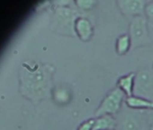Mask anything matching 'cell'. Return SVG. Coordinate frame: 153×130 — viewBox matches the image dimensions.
Masks as SVG:
<instances>
[{
	"mask_svg": "<svg viewBox=\"0 0 153 130\" xmlns=\"http://www.w3.org/2000/svg\"><path fill=\"white\" fill-rule=\"evenodd\" d=\"M116 130H149V111L127 108L115 116Z\"/></svg>",
	"mask_w": 153,
	"mask_h": 130,
	"instance_id": "1",
	"label": "cell"
},
{
	"mask_svg": "<svg viewBox=\"0 0 153 130\" xmlns=\"http://www.w3.org/2000/svg\"><path fill=\"white\" fill-rule=\"evenodd\" d=\"M79 16V12L70 6H59L54 14V30L61 34L76 36L74 25Z\"/></svg>",
	"mask_w": 153,
	"mask_h": 130,
	"instance_id": "2",
	"label": "cell"
},
{
	"mask_svg": "<svg viewBox=\"0 0 153 130\" xmlns=\"http://www.w3.org/2000/svg\"><path fill=\"white\" fill-rule=\"evenodd\" d=\"M129 35L131 41V49L144 46L151 43L152 39L149 31V22L144 16H139L131 19Z\"/></svg>",
	"mask_w": 153,
	"mask_h": 130,
	"instance_id": "3",
	"label": "cell"
},
{
	"mask_svg": "<svg viewBox=\"0 0 153 130\" xmlns=\"http://www.w3.org/2000/svg\"><path fill=\"white\" fill-rule=\"evenodd\" d=\"M124 93L119 89L114 88L111 90L101 101L100 105L95 112V117H100L103 115L116 116L122 110L123 101H125Z\"/></svg>",
	"mask_w": 153,
	"mask_h": 130,
	"instance_id": "4",
	"label": "cell"
},
{
	"mask_svg": "<svg viewBox=\"0 0 153 130\" xmlns=\"http://www.w3.org/2000/svg\"><path fill=\"white\" fill-rule=\"evenodd\" d=\"M134 93L136 96L153 100V70H142L136 73Z\"/></svg>",
	"mask_w": 153,
	"mask_h": 130,
	"instance_id": "5",
	"label": "cell"
},
{
	"mask_svg": "<svg viewBox=\"0 0 153 130\" xmlns=\"http://www.w3.org/2000/svg\"><path fill=\"white\" fill-rule=\"evenodd\" d=\"M146 3L144 0H118L116 2L122 14L130 19L139 16H144Z\"/></svg>",
	"mask_w": 153,
	"mask_h": 130,
	"instance_id": "6",
	"label": "cell"
},
{
	"mask_svg": "<svg viewBox=\"0 0 153 130\" xmlns=\"http://www.w3.org/2000/svg\"><path fill=\"white\" fill-rule=\"evenodd\" d=\"M74 31L76 36H78L82 42H89L94 35V27L92 23L85 16H79L74 25Z\"/></svg>",
	"mask_w": 153,
	"mask_h": 130,
	"instance_id": "7",
	"label": "cell"
},
{
	"mask_svg": "<svg viewBox=\"0 0 153 130\" xmlns=\"http://www.w3.org/2000/svg\"><path fill=\"white\" fill-rule=\"evenodd\" d=\"M51 94L55 103L60 106H64L70 103L73 99V92L71 88L65 84H61L53 88Z\"/></svg>",
	"mask_w": 153,
	"mask_h": 130,
	"instance_id": "8",
	"label": "cell"
},
{
	"mask_svg": "<svg viewBox=\"0 0 153 130\" xmlns=\"http://www.w3.org/2000/svg\"><path fill=\"white\" fill-rule=\"evenodd\" d=\"M125 104L127 108L135 110L143 111H153V100L139 97L136 95L127 97L125 99Z\"/></svg>",
	"mask_w": 153,
	"mask_h": 130,
	"instance_id": "9",
	"label": "cell"
},
{
	"mask_svg": "<svg viewBox=\"0 0 153 130\" xmlns=\"http://www.w3.org/2000/svg\"><path fill=\"white\" fill-rule=\"evenodd\" d=\"M135 72H130L126 75L120 77L117 81V88H119L124 95L127 97L133 96L134 94V86H135Z\"/></svg>",
	"mask_w": 153,
	"mask_h": 130,
	"instance_id": "10",
	"label": "cell"
},
{
	"mask_svg": "<svg viewBox=\"0 0 153 130\" xmlns=\"http://www.w3.org/2000/svg\"><path fill=\"white\" fill-rule=\"evenodd\" d=\"M117 128V119L115 116L103 115L95 117L93 130H115Z\"/></svg>",
	"mask_w": 153,
	"mask_h": 130,
	"instance_id": "11",
	"label": "cell"
},
{
	"mask_svg": "<svg viewBox=\"0 0 153 130\" xmlns=\"http://www.w3.org/2000/svg\"><path fill=\"white\" fill-rule=\"evenodd\" d=\"M131 49V41L129 34L120 35L115 42V52L118 55L126 54Z\"/></svg>",
	"mask_w": 153,
	"mask_h": 130,
	"instance_id": "12",
	"label": "cell"
},
{
	"mask_svg": "<svg viewBox=\"0 0 153 130\" xmlns=\"http://www.w3.org/2000/svg\"><path fill=\"white\" fill-rule=\"evenodd\" d=\"M74 3L76 7L81 11H89L97 4L96 0H76Z\"/></svg>",
	"mask_w": 153,
	"mask_h": 130,
	"instance_id": "13",
	"label": "cell"
},
{
	"mask_svg": "<svg viewBox=\"0 0 153 130\" xmlns=\"http://www.w3.org/2000/svg\"><path fill=\"white\" fill-rule=\"evenodd\" d=\"M144 16L149 24H153V1L146 3L144 9Z\"/></svg>",
	"mask_w": 153,
	"mask_h": 130,
	"instance_id": "14",
	"label": "cell"
},
{
	"mask_svg": "<svg viewBox=\"0 0 153 130\" xmlns=\"http://www.w3.org/2000/svg\"><path fill=\"white\" fill-rule=\"evenodd\" d=\"M94 122H95V118H89L88 120H85L79 126L76 130H93Z\"/></svg>",
	"mask_w": 153,
	"mask_h": 130,
	"instance_id": "15",
	"label": "cell"
},
{
	"mask_svg": "<svg viewBox=\"0 0 153 130\" xmlns=\"http://www.w3.org/2000/svg\"><path fill=\"white\" fill-rule=\"evenodd\" d=\"M149 130H153V111H149Z\"/></svg>",
	"mask_w": 153,
	"mask_h": 130,
	"instance_id": "16",
	"label": "cell"
},
{
	"mask_svg": "<svg viewBox=\"0 0 153 130\" xmlns=\"http://www.w3.org/2000/svg\"><path fill=\"white\" fill-rule=\"evenodd\" d=\"M149 34L151 39L153 38V24H149Z\"/></svg>",
	"mask_w": 153,
	"mask_h": 130,
	"instance_id": "17",
	"label": "cell"
},
{
	"mask_svg": "<svg viewBox=\"0 0 153 130\" xmlns=\"http://www.w3.org/2000/svg\"><path fill=\"white\" fill-rule=\"evenodd\" d=\"M115 130H116V129H115Z\"/></svg>",
	"mask_w": 153,
	"mask_h": 130,
	"instance_id": "18",
	"label": "cell"
}]
</instances>
